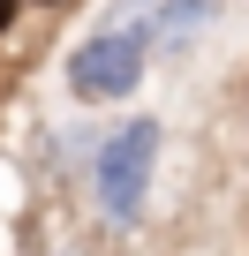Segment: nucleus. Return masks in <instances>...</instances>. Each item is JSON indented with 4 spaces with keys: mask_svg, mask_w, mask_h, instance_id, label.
Listing matches in <instances>:
<instances>
[{
    "mask_svg": "<svg viewBox=\"0 0 249 256\" xmlns=\"http://www.w3.org/2000/svg\"><path fill=\"white\" fill-rule=\"evenodd\" d=\"M144 46H151V16H144V23H113V30H98V38L68 60L76 98H129L136 76H144Z\"/></svg>",
    "mask_w": 249,
    "mask_h": 256,
    "instance_id": "f257e3e1",
    "label": "nucleus"
},
{
    "mask_svg": "<svg viewBox=\"0 0 249 256\" xmlns=\"http://www.w3.org/2000/svg\"><path fill=\"white\" fill-rule=\"evenodd\" d=\"M151 158H159V128H151V120H129V128H113V136L98 144L91 174H98V204H106V218H136L144 181H151Z\"/></svg>",
    "mask_w": 249,
    "mask_h": 256,
    "instance_id": "f03ea898",
    "label": "nucleus"
},
{
    "mask_svg": "<svg viewBox=\"0 0 249 256\" xmlns=\"http://www.w3.org/2000/svg\"><path fill=\"white\" fill-rule=\"evenodd\" d=\"M8 16H16V0H0V30H8Z\"/></svg>",
    "mask_w": 249,
    "mask_h": 256,
    "instance_id": "7ed1b4c3",
    "label": "nucleus"
}]
</instances>
